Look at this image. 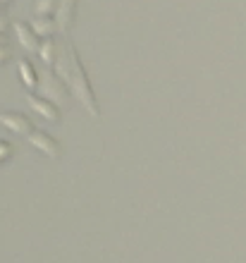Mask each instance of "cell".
Returning <instances> with one entry per match:
<instances>
[{
	"instance_id": "1",
	"label": "cell",
	"mask_w": 246,
	"mask_h": 263,
	"mask_svg": "<svg viewBox=\"0 0 246 263\" xmlns=\"http://www.w3.org/2000/svg\"><path fill=\"white\" fill-rule=\"evenodd\" d=\"M58 72H60V77L69 84L72 93L86 105V110H89L93 118H98V105H96V98H93V91H91V84L86 82V72H84V67L79 65V60H77V53L72 46L65 48V58H62Z\"/></svg>"
},
{
	"instance_id": "2",
	"label": "cell",
	"mask_w": 246,
	"mask_h": 263,
	"mask_svg": "<svg viewBox=\"0 0 246 263\" xmlns=\"http://www.w3.org/2000/svg\"><path fill=\"white\" fill-rule=\"evenodd\" d=\"M0 125H5L14 134H31L34 132V125L20 112H0Z\"/></svg>"
},
{
	"instance_id": "3",
	"label": "cell",
	"mask_w": 246,
	"mask_h": 263,
	"mask_svg": "<svg viewBox=\"0 0 246 263\" xmlns=\"http://www.w3.org/2000/svg\"><path fill=\"white\" fill-rule=\"evenodd\" d=\"M29 141H31L39 151H43L46 156H50V158L58 156V148H60V146H58V141H55L50 134H46V132H31V134H29Z\"/></svg>"
},
{
	"instance_id": "4",
	"label": "cell",
	"mask_w": 246,
	"mask_h": 263,
	"mask_svg": "<svg viewBox=\"0 0 246 263\" xmlns=\"http://www.w3.org/2000/svg\"><path fill=\"white\" fill-rule=\"evenodd\" d=\"M29 103H31V108H34L36 112H41V115L48 120V122H58V108H55L53 103H48V101H41V98L34 96V93H29Z\"/></svg>"
},
{
	"instance_id": "5",
	"label": "cell",
	"mask_w": 246,
	"mask_h": 263,
	"mask_svg": "<svg viewBox=\"0 0 246 263\" xmlns=\"http://www.w3.org/2000/svg\"><path fill=\"white\" fill-rule=\"evenodd\" d=\"M74 10H77V0H62L60 10H58V27L60 29H69L72 20H74Z\"/></svg>"
},
{
	"instance_id": "6",
	"label": "cell",
	"mask_w": 246,
	"mask_h": 263,
	"mask_svg": "<svg viewBox=\"0 0 246 263\" xmlns=\"http://www.w3.org/2000/svg\"><path fill=\"white\" fill-rule=\"evenodd\" d=\"M14 34L20 36V43L27 50H36V48H39V46H36V34H34V29H31V27H24L22 22H17V24H14Z\"/></svg>"
},
{
	"instance_id": "7",
	"label": "cell",
	"mask_w": 246,
	"mask_h": 263,
	"mask_svg": "<svg viewBox=\"0 0 246 263\" xmlns=\"http://www.w3.org/2000/svg\"><path fill=\"white\" fill-rule=\"evenodd\" d=\"M43 93H46V98H50V101H58V98H62V93H65V86H62V82H58V79L50 74L43 79Z\"/></svg>"
},
{
	"instance_id": "8",
	"label": "cell",
	"mask_w": 246,
	"mask_h": 263,
	"mask_svg": "<svg viewBox=\"0 0 246 263\" xmlns=\"http://www.w3.org/2000/svg\"><path fill=\"white\" fill-rule=\"evenodd\" d=\"M20 77H22V82H24V86H27L29 91H34L36 89V72L34 67H31V63L29 60H20Z\"/></svg>"
},
{
	"instance_id": "9",
	"label": "cell",
	"mask_w": 246,
	"mask_h": 263,
	"mask_svg": "<svg viewBox=\"0 0 246 263\" xmlns=\"http://www.w3.org/2000/svg\"><path fill=\"white\" fill-rule=\"evenodd\" d=\"M39 53H41V58L50 65L55 60V43L53 41H43V46L39 48Z\"/></svg>"
},
{
	"instance_id": "10",
	"label": "cell",
	"mask_w": 246,
	"mask_h": 263,
	"mask_svg": "<svg viewBox=\"0 0 246 263\" xmlns=\"http://www.w3.org/2000/svg\"><path fill=\"white\" fill-rule=\"evenodd\" d=\"M34 29H36V34H46V36H48L50 31H53V24H50V20H39L34 24Z\"/></svg>"
},
{
	"instance_id": "11",
	"label": "cell",
	"mask_w": 246,
	"mask_h": 263,
	"mask_svg": "<svg viewBox=\"0 0 246 263\" xmlns=\"http://www.w3.org/2000/svg\"><path fill=\"white\" fill-rule=\"evenodd\" d=\"M53 10V3L50 0H39V5H36V12L43 14V12H50Z\"/></svg>"
},
{
	"instance_id": "12",
	"label": "cell",
	"mask_w": 246,
	"mask_h": 263,
	"mask_svg": "<svg viewBox=\"0 0 246 263\" xmlns=\"http://www.w3.org/2000/svg\"><path fill=\"white\" fill-rule=\"evenodd\" d=\"M5 58H10V48L5 43H0V63H5Z\"/></svg>"
},
{
	"instance_id": "13",
	"label": "cell",
	"mask_w": 246,
	"mask_h": 263,
	"mask_svg": "<svg viewBox=\"0 0 246 263\" xmlns=\"http://www.w3.org/2000/svg\"><path fill=\"white\" fill-rule=\"evenodd\" d=\"M3 20H5V12H3V7H0V31H3V27H5V24H3Z\"/></svg>"
},
{
	"instance_id": "14",
	"label": "cell",
	"mask_w": 246,
	"mask_h": 263,
	"mask_svg": "<svg viewBox=\"0 0 246 263\" xmlns=\"http://www.w3.org/2000/svg\"><path fill=\"white\" fill-rule=\"evenodd\" d=\"M0 43H5V41H3V31H0Z\"/></svg>"
}]
</instances>
